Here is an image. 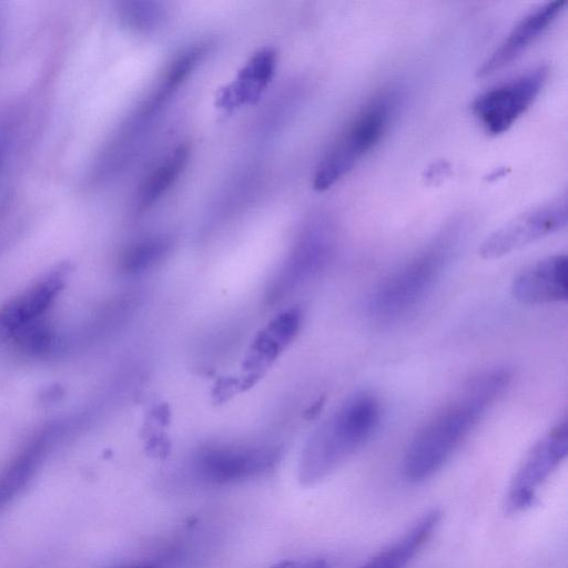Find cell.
Returning <instances> with one entry per match:
<instances>
[{
	"label": "cell",
	"mask_w": 568,
	"mask_h": 568,
	"mask_svg": "<svg viewBox=\"0 0 568 568\" xmlns=\"http://www.w3.org/2000/svg\"><path fill=\"white\" fill-rule=\"evenodd\" d=\"M463 226L446 227L427 247L384 278L369 297L378 318H396L418 304L434 286L458 245Z\"/></svg>",
	"instance_id": "3"
},
{
	"label": "cell",
	"mask_w": 568,
	"mask_h": 568,
	"mask_svg": "<svg viewBox=\"0 0 568 568\" xmlns=\"http://www.w3.org/2000/svg\"><path fill=\"white\" fill-rule=\"evenodd\" d=\"M396 102L394 92H383L357 112L318 164L313 181L315 190L329 189L378 144L389 125Z\"/></svg>",
	"instance_id": "4"
},
{
	"label": "cell",
	"mask_w": 568,
	"mask_h": 568,
	"mask_svg": "<svg viewBox=\"0 0 568 568\" xmlns=\"http://www.w3.org/2000/svg\"><path fill=\"white\" fill-rule=\"evenodd\" d=\"M170 241L163 236L141 240L132 244L123 254V267L128 271L143 270L163 257Z\"/></svg>",
	"instance_id": "17"
},
{
	"label": "cell",
	"mask_w": 568,
	"mask_h": 568,
	"mask_svg": "<svg viewBox=\"0 0 568 568\" xmlns=\"http://www.w3.org/2000/svg\"><path fill=\"white\" fill-rule=\"evenodd\" d=\"M271 568H329V564L323 558H312L304 560H283Z\"/></svg>",
	"instance_id": "19"
},
{
	"label": "cell",
	"mask_w": 568,
	"mask_h": 568,
	"mask_svg": "<svg viewBox=\"0 0 568 568\" xmlns=\"http://www.w3.org/2000/svg\"><path fill=\"white\" fill-rule=\"evenodd\" d=\"M567 221V201L564 196L506 223L481 243L479 255L485 260L499 258L565 229Z\"/></svg>",
	"instance_id": "7"
},
{
	"label": "cell",
	"mask_w": 568,
	"mask_h": 568,
	"mask_svg": "<svg viewBox=\"0 0 568 568\" xmlns=\"http://www.w3.org/2000/svg\"><path fill=\"white\" fill-rule=\"evenodd\" d=\"M118 568H162V566L158 562H140V564H132V565H125Z\"/></svg>",
	"instance_id": "20"
},
{
	"label": "cell",
	"mask_w": 568,
	"mask_h": 568,
	"mask_svg": "<svg viewBox=\"0 0 568 568\" xmlns=\"http://www.w3.org/2000/svg\"><path fill=\"white\" fill-rule=\"evenodd\" d=\"M276 459L277 452L271 447L215 446L201 449L192 469L202 481L224 485L268 471Z\"/></svg>",
	"instance_id": "8"
},
{
	"label": "cell",
	"mask_w": 568,
	"mask_h": 568,
	"mask_svg": "<svg viewBox=\"0 0 568 568\" xmlns=\"http://www.w3.org/2000/svg\"><path fill=\"white\" fill-rule=\"evenodd\" d=\"M510 379L506 369H494L470 381L459 397L436 413L414 436L403 460L407 480L420 483L435 475L503 394Z\"/></svg>",
	"instance_id": "1"
},
{
	"label": "cell",
	"mask_w": 568,
	"mask_h": 568,
	"mask_svg": "<svg viewBox=\"0 0 568 568\" xmlns=\"http://www.w3.org/2000/svg\"><path fill=\"white\" fill-rule=\"evenodd\" d=\"M42 439L29 444L0 473V509L12 501L28 485L44 455Z\"/></svg>",
	"instance_id": "14"
},
{
	"label": "cell",
	"mask_w": 568,
	"mask_h": 568,
	"mask_svg": "<svg viewBox=\"0 0 568 568\" xmlns=\"http://www.w3.org/2000/svg\"><path fill=\"white\" fill-rule=\"evenodd\" d=\"M442 519V511L433 508L425 513L396 541L374 555L359 568H404L433 536Z\"/></svg>",
	"instance_id": "13"
},
{
	"label": "cell",
	"mask_w": 568,
	"mask_h": 568,
	"mask_svg": "<svg viewBox=\"0 0 568 568\" xmlns=\"http://www.w3.org/2000/svg\"><path fill=\"white\" fill-rule=\"evenodd\" d=\"M565 0L546 2L524 16L477 70L489 77L518 59L554 23L566 6Z\"/></svg>",
	"instance_id": "10"
},
{
	"label": "cell",
	"mask_w": 568,
	"mask_h": 568,
	"mask_svg": "<svg viewBox=\"0 0 568 568\" xmlns=\"http://www.w3.org/2000/svg\"><path fill=\"white\" fill-rule=\"evenodd\" d=\"M567 278V255H551L518 273L511 283V294L515 300L528 305L566 301Z\"/></svg>",
	"instance_id": "11"
},
{
	"label": "cell",
	"mask_w": 568,
	"mask_h": 568,
	"mask_svg": "<svg viewBox=\"0 0 568 568\" xmlns=\"http://www.w3.org/2000/svg\"><path fill=\"white\" fill-rule=\"evenodd\" d=\"M547 77L548 68L541 64L483 92L471 104L475 118L487 133H504L531 105Z\"/></svg>",
	"instance_id": "5"
},
{
	"label": "cell",
	"mask_w": 568,
	"mask_h": 568,
	"mask_svg": "<svg viewBox=\"0 0 568 568\" xmlns=\"http://www.w3.org/2000/svg\"><path fill=\"white\" fill-rule=\"evenodd\" d=\"M190 156L189 144H180L145 180L141 187L140 206L149 209L174 184Z\"/></svg>",
	"instance_id": "15"
},
{
	"label": "cell",
	"mask_w": 568,
	"mask_h": 568,
	"mask_svg": "<svg viewBox=\"0 0 568 568\" xmlns=\"http://www.w3.org/2000/svg\"><path fill=\"white\" fill-rule=\"evenodd\" d=\"M276 67V52L271 48L257 51L241 69L235 80L220 92L219 105L233 109L258 100L272 80Z\"/></svg>",
	"instance_id": "12"
},
{
	"label": "cell",
	"mask_w": 568,
	"mask_h": 568,
	"mask_svg": "<svg viewBox=\"0 0 568 568\" xmlns=\"http://www.w3.org/2000/svg\"><path fill=\"white\" fill-rule=\"evenodd\" d=\"M162 8L156 2L130 1L121 6V16L128 26L138 30L154 28L162 19Z\"/></svg>",
	"instance_id": "18"
},
{
	"label": "cell",
	"mask_w": 568,
	"mask_h": 568,
	"mask_svg": "<svg viewBox=\"0 0 568 568\" xmlns=\"http://www.w3.org/2000/svg\"><path fill=\"white\" fill-rule=\"evenodd\" d=\"M381 419L375 395L359 392L349 397L314 434L301 466V480L317 483L362 448Z\"/></svg>",
	"instance_id": "2"
},
{
	"label": "cell",
	"mask_w": 568,
	"mask_h": 568,
	"mask_svg": "<svg viewBox=\"0 0 568 568\" xmlns=\"http://www.w3.org/2000/svg\"><path fill=\"white\" fill-rule=\"evenodd\" d=\"M567 453L568 424L564 419L538 439L524 457L506 494V511L516 514L532 506L538 489L562 463Z\"/></svg>",
	"instance_id": "6"
},
{
	"label": "cell",
	"mask_w": 568,
	"mask_h": 568,
	"mask_svg": "<svg viewBox=\"0 0 568 568\" xmlns=\"http://www.w3.org/2000/svg\"><path fill=\"white\" fill-rule=\"evenodd\" d=\"M67 271L64 266L51 271L0 307V343L42 317L60 293Z\"/></svg>",
	"instance_id": "9"
},
{
	"label": "cell",
	"mask_w": 568,
	"mask_h": 568,
	"mask_svg": "<svg viewBox=\"0 0 568 568\" xmlns=\"http://www.w3.org/2000/svg\"><path fill=\"white\" fill-rule=\"evenodd\" d=\"M204 53L203 47H194L182 52L170 65L163 82L148 100L145 106L152 113L158 112L172 93L189 77Z\"/></svg>",
	"instance_id": "16"
}]
</instances>
